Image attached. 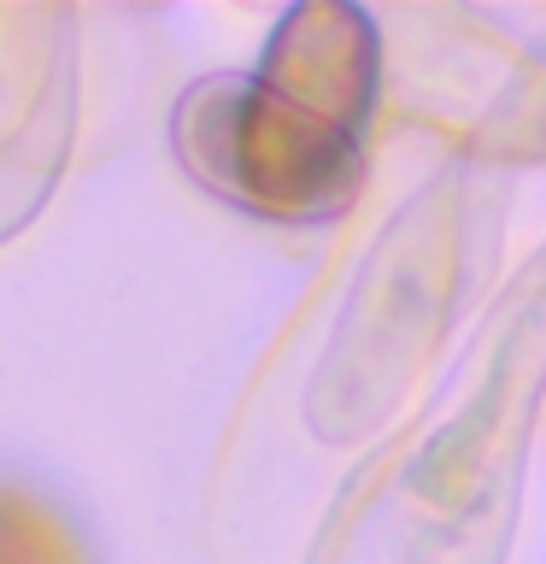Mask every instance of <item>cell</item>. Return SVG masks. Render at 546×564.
<instances>
[{"label":"cell","instance_id":"cell-1","mask_svg":"<svg viewBox=\"0 0 546 564\" xmlns=\"http://www.w3.org/2000/svg\"><path fill=\"white\" fill-rule=\"evenodd\" d=\"M376 24L341 0L282 12L253 70L200 77L171 112V148L206 194L276 224L335 218L364 171Z\"/></svg>","mask_w":546,"mask_h":564},{"label":"cell","instance_id":"cell-2","mask_svg":"<svg viewBox=\"0 0 546 564\" xmlns=\"http://www.w3.org/2000/svg\"><path fill=\"white\" fill-rule=\"evenodd\" d=\"M0 564H88L65 511L12 476H0Z\"/></svg>","mask_w":546,"mask_h":564}]
</instances>
